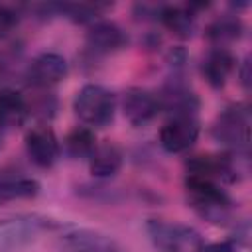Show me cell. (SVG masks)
Returning <instances> with one entry per match:
<instances>
[{"instance_id": "6da1fadb", "label": "cell", "mask_w": 252, "mask_h": 252, "mask_svg": "<svg viewBox=\"0 0 252 252\" xmlns=\"http://www.w3.org/2000/svg\"><path fill=\"white\" fill-rule=\"evenodd\" d=\"M189 205L209 222L224 224L232 217V199L219 183L195 175L185 177Z\"/></svg>"}, {"instance_id": "7a4b0ae2", "label": "cell", "mask_w": 252, "mask_h": 252, "mask_svg": "<svg viewBox=\"0 0 252 252\" xmlns=\"http://www.w3.org/2000/svg\"><path fill=\"white\" fill-rule=\"evenodd\" d=\"M146 232L159 252H203L205 246L195 228L165 219H150L146 222Z\"/></svg>"}, {"instance_id": "3957f363", "label": "cell", "mask_w": 252, "mask_h": 252, "mask_svg": "<svg viewBox=\"0 0 252 252\" xmlns=\"http://www.w3.org/2000/svg\"><path fill=\"white\" fill-rule=\"evenodd\" d=\"M73 108L83 124L94 126V128H104L114 118L116 96L106 87L89 83L79 89V93L73 100Z\"/></svg>"}, {"instance_id": "277c9868", "label": "cell", "mask_w": 252, "mask_h": 252, "mask_svg": "<svg viewBox=\"0 0 252 252\" xmlns=\"http://www.w3.org/2000/svg\"><path fill=\"white\" fill-rule=\"evenodd\" d=\"M213 138L230 150V154L248 152L250 144V110L244 104L224 108L213 124Z\"/></svg>"}, {"instance_id": "5b68a950", "label": "cell", "mask_w": 252, "mask_h": 252, "mask_svg": "<svg viewBox=\"0 0 252 252\" xmlns=\"http://www.w3.org/2000/svg\"><path fill=\"white\" fill-rule=\"evenodd\" d=\"M53 222L39 215H14L0 219V252H18L33 242Z\"/></svg>"}, {"instance_id": "8992f818", "label": "cell", "mask_w": 252, "mask_h": 252, "mask_svg": "<svg viewBox=\"0 0 252 252\" xmlns=\"http://www.w3.org/2000/svg\"><path fill=\"white\" fill-rule=\"evenodd\" d=\"M199 138V122L195 116H171L159 130V144L169 154L189 150Z\"/></svg>"}, {"instance_id": "52a82bcc", "label": "cell", "mask_w": 252, "mask_h": 252, "mask_svg": "<svg viewBox=\"0 0 252 252\" xmlns=\"http://www.w3.org/2000/svg\"><path fill=\"white\" fill-rule=\"evenodd\" d=\"M67 71H69V65L61 53L43 51L30 61V65L26 69V79L30 85L45 89V87H51V85L59 83L61 79H65Z\"/></svg>"}, {"instance_id": "ba28073f", "label": "cell", "mask_w": 252, "mask_h": 252, "mask_svg": "<svg viewBox=\"0 0 252 252\" xmlns=\"http://www.w3.org/2000/svg\"><path fill=\"white\" fill-rule=\"evenodd\" d=\"M161 110L158 94L148 89L132 87L122 96V112L132 126H146Z\"/></svg>"}, {"instance_id": "9c48e42d", "label": "cell", "mask_w": 252, "mask_h": 252, "mask_svg": "<svg viewBox=\"0 0 252 252\" xmlns=\"http://www.w3.org/2000/svg\"><path fill=\"white\" fill-rule=\"evenodd\" d=\"M26 154L37 167H51L61 154V146L49 126H35L26 134Z\"/></svg>"}, {"instance_id": "30bf717a", "label": "cell", "mask_w": 252, "mask_h": 252, "mask_svg": "<svg viewBox=\"0 0 252 252\" xmlns=\"http://www.w3.org/2000/svg\"><path fill=\"white\" fill-rule=\"evenodd\" d=\"M128 41L124 30L110 20H96L89 24L87 30V47L93 53H112L124 47Z\"/></svg>"}, {"instance_id": "8fae6325", "label": "cell", "mask_w": 252, "mask_h": 252, "mask_svg": "<svg viewBox=\"0 0 252 252\" xmlns=\"http://www.w3.org/2000/svg\"><path fill=\"white\" fill-rule=\"evenodd\" d=\"M236 67V59L228 47H211L201 61V73L215 89L222 87Z\"/></svg>"}, {"instance_id": "7c38bea8", "label": "cell", "mask_w": 252, "mask_h": 252, "mask_svg": "<svg viewBox=\"0 0 252 252\" xmlns=\"http://www.w3.org/2000/svg\"><path fill=\"white\" fill-rule=\"evenodd\" d=\"M112 242H116L112 236L91 228H73L63 232L59 238V246L63 252H98Z\"/></svg>"}, {"instance_id": "4fadbf2b", "label": "cell", "mask_w": 252, "mask_h": 252, "mask_svg": "<svg viewBox=\"0 0 252 252\" xmlns=\"http://www.w3.org/2000/svg\"><path fill=\"white\" fill-rule=\"evenodd\" d=\"M161 110H167L171 116H195L199 108V98L181 83H171L158 94Z\"/></svg>"}, {"instance_id": "5bb4252c", "label": "cell", "mask_w": 252, "mask_h": 252, "mask_svg": "<svg viewBox=\"0 0 252 252\" xmlns=\"http://www.w3.org/2000/svg\"><path fill=\"white\" fill-rule=\"evenodd\" d=\"M30 114V106L24 94L16 89H2L0 91V126L14 128L20 126Z\"/></svg>"}, {"instance_id": "9a60e30c", "label": "cell", "mask_w": 252, "mask_h": 252, "mask_svg": "<svg viewBox=\"0 0 252 252\" xmlns=\"http://www.w3.org/2000/svg\"><path fill=\"white\" fill-rule=\"evenodd\" d=\"M122 167V152L114 144H98L89 158V169L94 177L106 179Z\"/></svg>"}, {"instance_id": "2e32d148", "label": "cell", "mask_w": 252, "mask_h": 252, "mask_svg": "<svg viewBox=\"0 0 252 252\" xmlns=\"http://www.w3.org/2000/svg\"><path fill=\"white\" fill-rule=\"evenodd\" d=\"M244 32V24L238 16L234 14H224L215 18L209 26H207V37L213 43V47H226L230 41L238 39Z\"/></svg>"}, {"instance_id": "e0dca14e", "label": "cell", "mask_w": 252, "mask_h": 252, "mask_svg": "<svg viewBox=\"0 0 252 252\" xmlns=\"http://www.w3.org/2000/svg\"><path fill=\"white\" fill-rule=\"evenodd\" d=\"M158 20L179 37H189L195 30V14L189 6H161L158 10Z\"/></svg>"}, {"instance_id": "ac0fdd59", "label": "cell", "mask_w": 252, "mask_h": 252, "mask_svg": "<svg viewBox=\"0 0 252 252\" xmlns=\"http://www.w3.org/2000/svg\"><path fill=\"white\" fill-rule=\"evenodd\" d=\"M63 146H65V152L71 158H75V159H89L98 144H96V136H94V132L91 128L77 126V128H73L65 136Z\"/></svg>"}, {"instance_id": "d6986e66", "label": "cell", "mask_w": 252, "mask_h": 252, "mask_svg": "<svg viewBox=\"0 0 252 252\" xmlns=\"http://www.w3.org/2000/svg\"><path fill=\"white\" fill-rule=\"evenodd\" d=\"M39 193V183L32 177H0V205L18 199H30Z\"/></svg>"}, {"instance_id": "ffe728a7", "label": "cell", "mask_w": 252, "mask_h": 252, "mask_svg": "<svg viewBox=\"0 0 252 252\" xmlns=\"http://www.w3.org/2000/svg\"><path fill=\"white\" fill-rule=\"evenodd\" d=\"M16 24H18V14L8 6H0V35L8 33Z\"/></svg>"}, {"instance_id": "44dd1931", "label": "cell", "mask_w": 252, "mask_h": 252, "mask_svg": "<svg viewBox=\"0 0 252 252\" xmlns=\"http://www.w3.org/2000/svg\"><path fill=\"white\" fill-rule=\"evenodd\" d=\"M203 252H238L236 242L232 240H224V242H213V244H205Z\"/></svg>"}, {"instance_id": "7402d4cb", "label": "cell", "mask_w": 252, "mask_h": 252, "mask_svg": "<svg viewBox=\"0 0 252 252\" xmlns=\"http://www.w3.org/2000/svg\"><path fill=\"white\" fill-rule=\"evenodd\" d=\"M238 77H240V85L248 91V89H250V57H246V59L240 63Z\"/></svg>"}, {"instance_id": "603a6c76", "label": "cell", "mask_w": 252, "mask_h": 252, "mask_svg": "<svg viewBox=\"0 0 252 252\" xmlns=\"http://www.w3.org/2000/svg\"><path fill=\"white\" fill-rule=\"evenodd\" d=\"M98 252H124V248H122L118 242H112L110 246H106V248H102V250H98Z\"/></svg>"}]
</instances>
